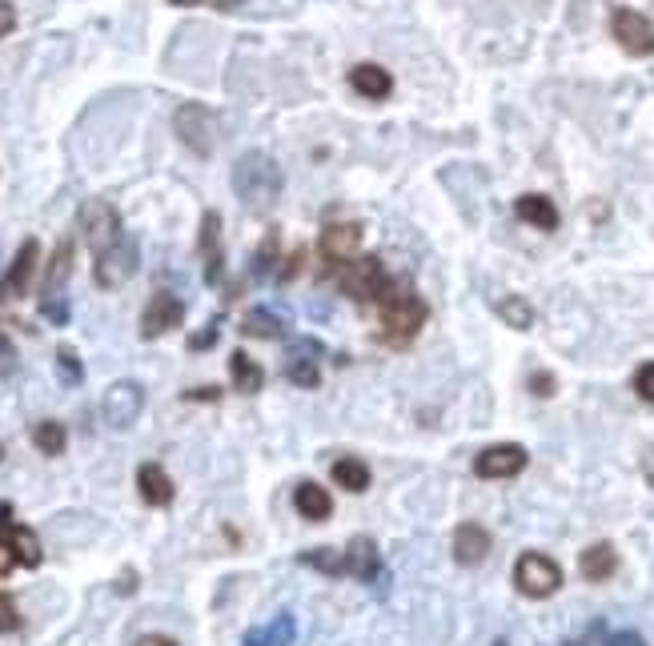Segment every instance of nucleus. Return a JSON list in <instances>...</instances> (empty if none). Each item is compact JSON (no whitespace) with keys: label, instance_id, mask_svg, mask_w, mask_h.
I'll return each instance as SVG.
<instances>
[{"label":"nucleus","instance_id":"nucleus-8","mask_svg":"<svg viewBox=\"0 0 654 646\" xmlns=\"http://www.w3.org/2000/svg\"><path fill=\"white\" fill-rule=\"evenodd\" d=\"M610 37L630 57H654V21L638 9H614L610 13Z\"/></svg>","mask_w":654,"mask_h":646},{"label":"nucleus","instance_id":"nucleus-1","mask_svg":"<svg viewBox=\"0 0 654 646\" xmlns=\"http://www.w3.org/2000/svg\"><path fill=\"white\" fill-rule=\"evenodd\" d=\"M378 313H382V342L402 350V346H410L422 334L426 317H430V305L414 293V285L390 277V285H386V293L378 301Z\"/></svg>","mask_w":654,"mask_h":646},{"label":"nucleus","instance_id":"nucleus-39","mask_svg":"<svg viewBox=\"0 0 654 646\" xmlns=\"http://www.w3.org/2000/svg\"><path fill=\"white\" fill-rule=\"evenodd\" d=\"M13 366H17V350H13V342L5 334H0V378L13 374Z\"/></svg>","mask_w":654,"mask_h":646},{"label":"nucleus","instance_id":"nucleus-24","mask_svg":"<svg viewBox=\"0 0 654 646\" xmlns=\"http://www.w3.org/2000/svg\"><path fill=\"white\" fill-rule=\"evenodd\" d=\"M229 378H233V390L237 394H257L265 386V370L245 350H233L229 354Z\"/></svg>","mask_w":654,"mask_h":646},{"label":"nucleus","instance_id":"nucleus-45","mask_svg":"<svg viewBox=\"0 0 654 646\" xmlns=\"http://www.w3.org/2000/svg\"><path fill=\"white\" fill-rule=\"evenodd\" d=\"M241 646H269V634H265V630H249V634L241 638Z\"/></svg>","mask_w":654,"mask_h":646},{"label":"nucleus","instance_id":"nucleus-16","mask_svg":"<svg viewBox=\"0 0 654 646\" xmlns=\"http://www.w3.org/2000/svg\"><path fill=\"white\" fill-rule=\"evenodd\" d=\"M350 89L358 97H366V101H386L394 93V77H390V69H382L374 61H362V65L350 69Z\"/></svg>","mask_w":654,"mask_h":646},{"label":"nucleus","instance_id":"nucleus-18","mask_svg":"<svg viewBox=\"0 0 654 646\" xmlns=\"http://www.w3.org/2000/svg\"><path fill=\"white\" fill-rule=\"evenodd\" d=\"M514 213H518V221H526V225H534V229H542V233H554L558 229V205L546 197V193H522L518 201H514Z\"/></svg>","mask_w":654,"mask_h":646},{"label":"nucleus","instance_id":"nucleus-32","mask_svg":"<svg viewBox=\"0 0 654 646\" xmlns=\"http://www.w3.org/2000/svg\"><path fill=\"white\" fill-rule=\"evenodd\" d=\"M9 526H13V510L0 506V574H9L17 566V554H13V538H9Z\"/></svg>","mask_w":654,"mask_h":646},{"label":"nucleus","instance_id":"nucleus-27","mask_svg":"<svg viewBox=\"0 0 654 646\" xmlns=\"http://www.w3.org/2000/svg\"><path fill=\"white\" fill-rule=\"evenodd\" d=\"M9 538H13V554H17V562L21 566H41V542H37V534L29 530V526H21V522H13L9 526Z\"/></svg>","mask_w":654,"mask_h":646},{"label":"nucleus","instance_id":"nucleus-10","mask_svg":"<svg viewBox=\"0 0 654 646\" xmlns=\"http://www.w3.org/2000/svg\"><path fill=\"white\" fill-rule=\"evenodd\" d=\"M37 265H41V241L37 237H25L21 249H17V257H13V265L5 269V277H0V305H9V301H17V297L29 293Z\"/></svg>","mask_w":654,"mask_h":646},{"label":"nucleus","instance_id":"nucleus-42","mask_svg":"<svg viewBox=\"0 0 654 646\" xmlns=\"http://www.w3.org/2000/svg\"><path fill=\"white\" fill-rule=\"evenodd\" d=\"M530 390H534L538 398H550V394H554V378H550V374H534V378H530Z\"/></svg>","mask_w":654,"mask_h":646},{"label":"nucleus","instance_id":"nucleus-31","mask_svg":"<svg viewBox=\"0 0 654 646\" xmlns=\"http://www.w3.org/2000/svg\"><path fill=\"white\" fill-rule=\"evenodd\" d=\"M277 265V233H265V241L257 245L253 253V265H249V277H269Z\"/></svg>","mask_w":654,"mask_h":646},{"label":"nucleus","instance_id":"nucleus-43","mask_svg":"<svg viewBox=\"0 0 654 646\" xmlns=\"http://www.w3.org/2000/svg\"><path fill=\"white\" fill-rule=\"evenodd\" d=\"M137 646H181L177 638H169V634H141L137 638Z\"/></svg>","mask_w":654,"mask_h":646},{"label":"nucleus","instance_id":"nucleus-48","mask_svg":"<svg viewBox=\"0 0 654 646\" xmlns=\"http://www.w3.org/2000/svg\"><path fill=\"white\" fill-rule=\"evenodd\" d=\"M173 5H181V9H189V5H201V0H173Z\"/></svg>","mask_w":654,"mask_h":646},{"label":"nucleus","instance_id":"nucleus-30","mask_svg":"<svg viewBox=\"0 0 654 646\" xmlns=\"http://www.w3.org/2000/svg\"><path fill=\"white\" fill-rule=\"evenodd\" d=\"M301 566H313V570H321V574H346L342 550H334V546H317V550H305V554H301Z\"/></svg>","mask_w":654,"mask_h":646},{"label":"nucleus","instance_id":"nucleus-29","mask_svg":"<svg viewBox=\"0 0 654 646\" xmlns=\"http://www.w3.org/2000/svg\"><path fill=\"white\" fill-rule=\"evenodd\" d=\"M33 446H37L41 454L57 458V454H65L69 434H65V426H61V422H37V426H33Z\"/></svg>","mask_w":654,"mask_h":646},{"label":"nucleus","instance_id":"nucleus-28","mask_svg":"<svg viewBox=\"0 0 654 646\" xmlns=\"http://www.w3.org/2000/svg\"><path fill=\"white\" fill-rule=\"evenodd\" d=\"M69 273H73V241H61L53 261H49V273H45V293H61Z\"/></svg>","mask_w":654,"mask_h":646},{"label":"nucleus","instance_id":"nucleus-23","mask_svg":"<svg viewBox=\"0 0 654 646\" xmlns=\"http://www.w3.org/2000/svg\"><path fill=\"white\" fill-rule=\"evenodd\" d=\"M241 334H245V338H261V342H277V338H285V321H281L273 309L257 305V309H249V313L241 317Z\"/></svg>","mask_w":654,"mask_h":646},{"label":"nucleus","instance_id":"nucleus-38","mask_svg":"<svg viewBox=\"0 0 654 646\" xmlns=\"http://www.w3.org/2000/svg\"><path fill=\"white\" fill-rule=\"evenodd\" d=\"M602 646H646V638L638 630H610L602 638Z\"/></svg>","mask_w":654,"mask_h":646},{"label":"nucleus","instance_id":"nucleus-44","mask_svg":"<svg viewBox=\"0 0 654 646\" xmlns=\"http://www.w3.org/2000/svg\"><path fill=\"white\" fill-rule=\"evenodd\" d=\"M189 402H217L221 398V390L217 386H201V390H193V394H185Z\"/></svg>","mask_w":654,"mask_h":646},{"label":"nucleus","instance_id":"nucleus-49","mask_svg":"<svg viewBox=\"0 0 654 646\" xmlns=\"http://www.w3.org/2000/svg\"><path fill=\"white\" fill-rule=\"evenodd\" d=\"M490 646H510V642H502V638H498V642H490Z\"/></svg>","mask_w":654,"mask_h":646},{"label":"nucleus","instance_id":"nucleus-36","mask_svg":"<svg viewBox=\"0 0 654 646\" xmlns=\"http://www.w3.org/2000/svg\"><path fill=\"white\" fill-rule=\"evenodd\" d=\"M41 313L53 321V326H65V321H69V305H65V293H45V297H41Z\"/></svg>","mask_w":654,"mask_h":646},{"label":"nucleus","instance_id":"nucleus-2","mask_svg":"<svg viewBox=\"0 0 654 646\" xmlns=\"http://www.w3.org/2000/svg\"><path fill=\"white\" fill-rule=\"evenodd\" d=\"M281 185H285V177H281V169H277V161L269 153L249 149V153L237 157L233 193L249 213H269L277 205V197H281Z\"/></svg>","mask_w":654,"mask_h":646},{"label":"nucleus","instance_id":"nucleus-26","mask_svg":"<svg viewBox=\"0 0 654 646\" xmlns=\"http://www.w3.org/2000/svg\"><path fill=\"white\" fill-rule=\"evenodd\" d=\"M498 317L506 321L510 330H530L534 326V305L522 293H510V297L498 301Z\"/></svg>","mask_w":654,"mask_h":646},{"label":"nucleus","instance_id":"nucleus-9","mask_svg":"<svg viewBox=\"0 0 654 646\" xmlns=\"http://www.w3.org/2000/svg\"><path fill=\"white\" fill-rule=\"evenodd\" d=\"M141 410H145V390L137 382H129V378L113 382L105 390V398H101V414H105L109 430H129L141 418Z\"/></svg>","mask_w":654,"mask_h":646},{"label":"nucleus","instance_id":"nucleus-11","mask_svg":"<svg viewBox=\"0 0 654 646\" xmlns=\"http://www.w3.org/2000/svg\"><path fill=\"white\" fill-rule=\"evenodd\" d=\"M526 470V450L518 442H498V446H486L478 458H474V474L486 478V482H502V478H514Z\"/></svg>","mask_w":654,"mask_h":646},{"label":"nucleus","instance_id":"nucleus-46","mask_svg":"<svg viewBox=\"0 0 654 646\" xmlns=\"http://www.w3.org/2000/svg\"><path fill=\"white\" fill-rule=\"evenodd\" d=\"M209 5H213L217 13H229V9H237V5H241V0H209Z\"/></svg>","mask_w":654,"mask_h":646},{"label":"nucleus","instance_id":"nucleus-7","mask_svg":"<svg viewBox=\"0 0 654 646\" xmlns=\"http://www.w3.org/2000/svg\"><path fill=\"white\" fill-rule=\"evenodd\" d=\"M137 269H141V245H137V237L125 233L117 245H109L105 253H97V261H93V281H97L101 289H121Z\"/></svg>","mask_w":654,"mask_h":646},{"label":"nucleus","instance_id":"nucleus-13","mask_svg":"<svg viewBox=\"0 0 654 646\" xmlns=\"http://www.w3.org/2000/svg\"><path fill=\"white\" fill-rule=\"evenodd\" d=\"M362 241H366V229L358 221H330L321 229L317 249H321L325 261H350V257H358Z\"/></svg>","mask_w":654,"mask_h":646},{"label":"nucleus","instance_id":"nucleus-6","mask_svg":"<svg viewBox=\"0 0 654 646\" xmlns=\"http://www.w3.org/2000/svg\"><path fill=\"white\" fill-rule=\"evenodd\" d=\"M81 237H85V245L93 249V257H97V253H105L109 245H117V241L125 237L117 205H109L105 197L85 201V205H81Z\"/></svg>","mask_w":654,"mask_h":646},{"label":"nucleus","instance_id":"nucleus-50","mask_svg":"<svg viewBox=\"0 0 654 646\" xmlns=\"http://www.w3.org/2000/svg\"><path fill=\"white\" fill-rule=\"evenodd\" d=\"M0 462H5V446H0Z\"/></svg>","mask_w":654,"mask_h":646},{"label":"nucleus","instance_id":"nucleus-35","mask_svg":"<svg viewBox=\"0 0 654 646\" xmlns=\"http://www.w3.org/2000/svg\"><path fill=\"white\" fill-rule=\"evenodd\" d=\"M634 394H638L646 406H654V362H642V366L634 370Z\"/></svg>","mask_w":654,"mask_h":646},{"label":"nucleus","instance_id":"nucleus-3","mask_svg":"<svg viewBox=\"0 0 654 646\" xmlns=\"http://www.w3.org/2000/svg\"><path fill=\"white\" fill-rule=\"evenodd\" d=\"M334 281L358 305H378L382 293H386V285H390V277H386V269H382L378 257H350V261H342V269H338Z\"/></svg>","mask_w":654,"mask_h":646},{"label":"nucleus","instance_id":"nucleus-20","mask_svg":"<svg viewBox=\"0 0 654 646\" xmlns=\"http://www.w3.org/2000/svg\"><path fill=\"white\" fill-rule=\"evenodd\" d=\"M618 570V550L610 542H590L582 554H578V574L586 582H606L610 574Z\"/></svg>","mask_w":654,"mask_h":646},{"label":"nucleus","instance_id":"nucleus-37","mask_svg":"<svg viewBox=\"0 0 654 646\" xmlns=\"http://www.w3.org/2000/svg\"><path fill=\"white\" fill-rule=\"evenodd\" d=\"M13 630H21L17 602H13V594H0V634H13Z\"/></svg>","mask_w":654,"mask_h":646},{"label":"nucleus","instance_id":"nucleus-15","mask_svg":"<svg viewBox=\"0 0 654 646\" xmlns=\"http://www.w3.org/2000/svg\"><path fill=\"white\" fill-rule=\"evenodd\" d=\"M490 546H494V538H490V530L482 522H462L454 530V562L458 566H482Z\"/></svg>","mask_w":654,"mask_h":646},{"label":"nucleus","instance_id":"nucleus-4","mask_svg":"<svg viewBox=\"0 0 654 646\" xmlns=\"http://www.w3.org/2000/svg\"><path fill=\"white\" fill-rule=\"evenodd\" d=\"M173 133L193 157H213V149H217V113L205 109L201 101H185L173 113Z\"/></svg>","mask_w":654,"mask_h":646},{"label":"nucleus","instance_id":"nucleus-14","mask_svg":"<svg viewBox=\"0 0 654 646\" xmlns=\"http://www.w3.org/2000/svg\"><path fill=\"white\" fill-rule=\"evenodd\" d=\"M313 354H321V346L309 342V338L293 342L289 354H285V378L293 386H301V390H317V382H321V370H317V358Z\"/></svg>","mask_w":654,"mask_h":646},{"label":"nucleus","instance_id":"nucleus-40","mask_svg":"<svg viewBox=\"0 0 654 646\" xmlns=\"http://www.w3.org/2000/svg\"><path fill=\"white\" fill-rule=\"evenodd\" d=\"M13 29H17V9L9 5V0H0V41H5Z\"/></svg>","mask_w":654,"mask_h":646},{"label":"nucleus","instance_id":"nucleus-19","mask_svg":"<svg viewBox=\"0 0 654 646\" xmlns=\"http://www.w3.org/2000/svg\"><path fill=\"white\" fill-rule=\"evenodd\" d=\"M342 562H346V574H354V578H362V582L374 586V574H378V546H374L370 534H354L350 546L342 550Z\"/></svg>","mask_w":654,"mask_h":646},{"label":"nucleus","instance_id":"nucleus-17","mask_svg":"<svg viewBox=\"0 0 654 646\" xmlns=\"http://www.w3.org/2000/svg\"><path fill=\"white\" fill-rule=\"evenodd\" d=\"M197 249H201V257H205V281H209V285L221 281V261H225V253H221V213H217V209H209V213L201 217V241H197Z\"/></svg>","mask_w":654,"mask_h":646},{"label":"nucleus","instance_id":"nucleus-22","mask_svg":"<svg viewBox=\"0 0 654 646\" xmlns=\"http://www.w3.org/2000/svg\"><path fill=\"white\" fill-rule=\"evenodd\" d=\"M293 506H297V514L309 518V522H325V518L334 514V498H330V490L317 486V482H301L297 494H293Z\"/></svg>","mask_w":654,"mask_h":646},{"label":"nucleus","instance_id":"nucleus-47","mask_svg":"<svg viewBox=\"0 0 654 646\" xmlns=\"http://www.w3.org/2000/svg\"><path fill=\"white\" fill-rule=\"evenodd\" d=\"M646 462H650V482H654V450H646Z\"/></svg>","mask_w":654,"mask_h":646},{"label":"nucleus","instance_id":"nucleus-21","mask_svg":"<svg viewBox=\"0 0 654 646\" xmlns=\"http://www.w3.org/2000/svg\"><path fill=\"white\" fill-rule=\"evenodd\" d=\"M137 494H141V502H149V506H169V502H173V478H169L157 462H145V466L137 470Z\"/></svg>","mask_w":654,"mask_h":646},{"label":"nucleus","instance_id":"nucleus-25","mask_svg":"<svg viewBox=\"0 0 654 646\" xmlns=\"http://www.w3.org/2000/svg\"><path fill=\"white\" fill-rule=\"evenodd\" d=\"M330 478H334L342 490H350V494H362V490L370 486V466H366L362 458L346 454V458H338V462L330 466Z\"/></svg>","mask_w":654,"mask_h":646},{"label":"nucleus","instance_id":"nucleus-12","mask_svg":"<svg viewBox=\"0 0 654 646\" xmlns=\"http://www.w3.org/2000/svg\"><path fill=\"white\" fill-rule=\"evenodd\" d=\"M181 321H185V305H181V297H173L169 289H157V293L149 297L145 313H141V338L153 342V338L169 334L173 326H181Z\"/></svg>","mask_w":654,"mask_h":646},{"label":"nucleus","instance_id":"nucleus-34","mask_svg":"<svg viewBox=\"0 0 654 646\" xmlns=\"http://www.w3.org/2000/svg\"><path fill=\"white\" fill-rule=\"evenodd\" d=\"M57 366H61V378H65L69 386H77V382L85 378V370H81V358H77L69 346H61V350H57Z\"/></svg>","mask_w":654,"mask_h":646},{"label":"nucleus","instance_id":"nucleus-33","mask_svg":"<svg viewBox=\"0 0 654 646\" xmlns=\"http://www.w3.org/2000/svg\"><path fill=\"white\" fill-rule=\"evenodd\" d=\"M265 634H269V646H293V638H297L293 614H277V622H273Z\"/></svg>","mask_w":654,"mask_h":646},{"label":"nucleus","instance_id":"nucleus-41","mask_svg":"<svg viewBox=\"0 0 654 646\" xmlns=\"http://www.w3.org/2000/svg\"><path fill=\"white\" fill-rule=\"evenodd\" d=\"M213 342H217V326H209V330L193 334V338H189V350H209Z\"/></svg>","mask_w":654,"mask_h":646},{"label":"nucleus","instance_id":"nucleus-5","mask_svg":"<svg viewBox=\"0 0 654 646\" xmlns=\"http://www.w3.org/2000/svg\"><path fill=\"white\" fill-rule=\"evenodd\" d=\"M514 586H518V594H526V598H550V594H558V586H562V566H558L550 554L526 550V554L514 562Z\"/></svg>","mask_w":654,"mask_h":646}]
</instances>
